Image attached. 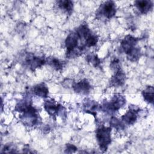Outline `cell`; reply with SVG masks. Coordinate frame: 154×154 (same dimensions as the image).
I'll return each mask as SVG.
<instances>
[{
	"label": "cell",
	"mask_w": 154,
	"mask_h": 154,
	"mask_svg": "<svg viewBox=\"0 0 154 154\" xmlns=\"http://www.w3.org/2000/svg\"><path fill=\"white\" fill-rule=\"evenodd\" d=\"M44 108L49 116L54 117L63 111L64 107L52 99H48L45 100Z\"/></svg>",
	"instance_id": "9c48e42d"
},
{
	"label": "cell",
	"mask_w": 154,
	"mask_h": 154,
	"mask_svg": "<svg viewBox=\"0 0 154 154\" xmlns=\"http://www.w3.org/2000/svg\"><path fill=\"white\" fill-rule=\"evenodd\" d=\"M83 108L85 112L92 114L95 117L96 116V111L101 109V105L94 100L86 99L83 103Z\"/></svg>",
	"instance_id": "7c38bea8"
},
{
	"label": "cell",
	"mask_w": 154,
	"mask_h": 154,
	"mask_svg": "<svg viewBox=\"0 0 154 154\" xmlns=\"http://www.w3.org/2000/svg\"><path fill=\"white\" fill-rule=\"evenodd\" d=\"M134 5L140 13L146 14L152 9L153 2L148 0H138L135 1Z\"/></svg>",
	"instance_id": "4fadbf2b"
},
{
	"label": "cell",
	"mask_w": 154,
	"mask_h": 154,
	"mask_svg": "<svg viewBox=\"0 0 154 154\" xmlns=\"http://www.w3.org/2000/svg\"><path fill=\"white\" fill-rule=\"evenodd\" d=\"M46 63L52 67L53 69H54L56 70H60L63 69V62L61 61L59 59L55 58V57H49L46 60Z\"/></svg>",
	"instance_id": "e0dca14e"
},
{
	"label": "cell",
	"mask_w": 154,
	"mask_h": 154,
	"mask_svg": "<svg viewBox=\"0 0 154 154\" xmlns=\"http://www.w3.org/2000/svg\"><path fill=\"white\" fill-rule=\"evenodd\" d=\"M154 88L153 86H147L143 91L142 94L145 101L149 103H153Z\"/></svg>",
	"instance_id": "2e32d148"
},
{
	"label": "cell",
	"mask_w": 154,
	"mask_h": 154,
	"mask_svg": "<svg viewBox=\"0 0 154 154\" xmlns=\"http://www.w3.org/2000/svg\"><path fill=\"white\" fill-rule=\"evenodd\" d=\"M86 60L88 63L91 64L94 67H98L100 64V60L97 55L94 54H90L86 57Z\"/></svg>",
	"instance_id": "d6986e66"
},
{
	"label": "cell",
	"mask_w": 154,
	"mask_h": 154,
	"mask_svg": "<svg viewBox=\"0 0 154 154\" xmlns=\"http://www.w3.org/2000/svg\"><path fill=\"white\" fill-rule=\"evenodd\" d=\"M140 108L136 105H131L129 109L122 116V122L128 125L134 124L138 118Z\"/></svg>",
	"instance_id": "52a82bcc"
},
{
	"label": "cell",
	"mask_w": 154,
	"mask_h": 154,
	"mask_svg": "<svg viewBox=\"0 0 154 154\" xmlns=\"http://www.w3.org/2000/svg\"><path fill=\"white\" fill-rule=\"evenodd\" d=\"M77 150V147L72 144H66L65 153H75Z\"/></svg>",
	"instance_id": "7402d4cb"
},
{
	"label": "cell",
	"mask_w": 154,
	"mask_h": 154,
	"mask_svg": "<svg viewBox=\"0 0 154 154\" xmlns=\"http://www.w3.org/2000/svg\"><path fill=\"white\" fill-rule=\"evenodd\" d=\"M110 126L117 130H123L125 129V124L117 118L112 116L110 119Z\"/></svg>",
	"instance_id": "ffe728a7"
},
{
	"label": "cell",
	"mask_w": 154,
	"mask_h": 154,
	"mask_svg": "<svg viewBox=\"0 0 154 154\" xmlns=\"http://www.w3.org/2000/svg\"><path fill=\"white\" fill-rule=\"evenodd\" d=\"M46 63V59L43 57L35 56L33 54H28L25 57V63L32 71L42 67Z\"/></svg>",
	"instance_id": "ba28073f"
},
{
	"label": "cell",
	"mask_w": 154,
	"mask_h": 154,
	"mask_svg": "<svg viewBox=\"0 0 154 154\" xmlns=\"http://www.w3.org/2000/svg\"><path fill=\"white\" fill-rule=\"evenodd\" d=\"M98 42V37L94 34L91 32L85 39V46L87 47L94 46Z\"/></svg>",
	"instance_id": "ac0fdd59"
},
{
	"label": "cell",
	"mask_w": 154,
	"mask_h": 154,
	"mask_svg": "<svg viewBox=\"0 0 154 154\" xmlns=\"http://www.w3.org/2000/svg\"><path fill=\"white\" fill-rule=\"evenodd\" d=\"M126 81V75L121 67L115 70L114 75L111 78L109 84L111 86L120 87L124 84Z\"/></svg>",
	"instance_id": "30bf717a"
},
{
	"label": "cell",
	"mask_w": 154,
	"mask_h": 154,
	"mask_svg": "<svg viewBox=\"0 0 154 154\" xmlns=\"http://www.w3.org/2000/svg\"><path fill=\"white\" fill-rule=\"evenodd\" d=\"M126 104V98L124 96L120 94H116L109 102H104L101 105L102 111L112 114L116 111H118L120 108Z\"/></svg>",
	"instance_id": "5b68a950"
},
{
	"label": "cell",
	"mask_w": 154,
	"mask_h": 154,
	"mask_svg": "<svg viewBox=\"0 0 154 154\" xmlns=\"http://www.w3.org/2000/svg\"><path fill=\"white\" fill-rule=\"evenodd\" d=\"M58 7L64 12L70 14L73 9V3L72 1L62 0L57 1Z\"/></svg>",
	"instance_id": "9a60e30c"
},
{
	"label": "cell",
	"mask_w": 154,
	"mask_h": 154,
	"mask_svg": "<svg viewBox=\"0 0 154 154\" xmlns=\"http://www.w3.org/2000/svg\"><path fill=\"white\" fill-rule=\"evenodd\" d=\"M72 88L77 93L87 94L89 93L91 87L89 81L87 79H83L76 83H74Z\"/></svg>",
	"instance_id": "8fae6325"
},
{
	"label": "cell",
	"mask_w": 154,
	"mask_h": 154,
	"mask_svg": "<svg viewBox=\"0 0 154 154\" xmlns=\"http://www.w3.org/2000/svg\"><path fill=\"white\" fill-rule=\"evenodd\" d=\"M116 13V5L114 1H108L100 5L96 13V16L98 19L104 17L110 19Z\"/></svg>",
	"instance_id": "8992f818"
},
{
	"label": "cell",
	"mask_w": 154,
	"mask_h": 154,
	"mask_svg": "<svg viewBox=\"0 0 154 154\" xmlns=\"http://www.w3.org/2000/svg\"><path fill=\"white\" fill-rule=\"evenodd\" d=\"M81 40L77 32L75 31L70 33L65 40V46L67 49L66 57L69 58H74L79 56L85 49V46L79 45Z\"/></svg>",
	"instance_id": "3957f363"
},
{
	"label": "cell",
	"mask_w": 154,
	"mask_h": 154,
	"mask_svg": "<svg viewBox=\"0 0 154 154\" xmlns=\"http://www.w3.org/2000/svg\"><path fill=\"white\" fill-rule=\"evenodd\" d=\"M32 92L35 96L42 98H46L49 94V89L45 83H40L32 87Z\"/></svg>",
	"instance_id": "5bb4252c"
},
{
	"label": "cell",
	"mask_w": 154,
	"mask_h": 154,
	"mask_svg": "<svg viewBox=\"0 0 154 154\" xmlns=\"http://www.w3.org/2000/svg\"><path fill=\"white\" fill-rule=\"evenodd\" d=\"M111 128L101 126L96 131V137L100 149L103 152L106 151L111 143Z\"/></svg>",
	"instance_id": "277c9868"
},
{
	"label": "cell",
	"mask_w": 154,
	"mask_h": 154,
	"mask_svg": "<svg viewBox=\"0 0 154 154\" xmlns=\"http://www.w3.org/2000/svg\"><path fill=\"white\" fill-rule=\"evenodd\" d=\"M16 146L14 144L11 143L6 144L2 149L1 153H15L17 152L16 151Z\"/></svg>",
	"instance_id": "44dd1931"
},
{
	"label": "cell",
	"mask_w": 154,
	"mask_h": 154,
	"mask_svg": "<svg viewBox=\"0 0 154 154\" xmlns=\"http://www.w3.org/2000/svg\"><path fill=\"white\" fill-rule=\"evenodd\" d=\"M15 111L21 113L19 118L23 125L33 126L39 123L40 116L37 110L32 106L31 100L24 99L18 102L15 107Z\"/></svg>",
	"instance_id": "6da1fadb"
},
{
	"label": "cell",
	"mask_w": 154,
	"mask_h": 154,
	"mask_svg": "<svg viewBox=\"0 0 154 154\" xmlns=\"http://www.w3.org/2000/svg\"><path fill=\"white\" fill-rule=\"evenodd\" d=\"M138 38L127 35L120 43V48L131 61H137L141 57V49L138 46Z\"/></svg>",
	"instance_id": "7a4b0ae2"
}]
</instances>
